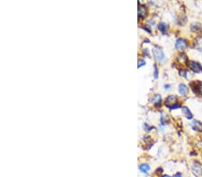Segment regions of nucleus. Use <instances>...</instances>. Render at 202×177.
Listing matches in <instances>:
<instances>
[{
	"label": "nucleus",
	"mask_w": 202,
	"mask_h": 177,
	"mask_svg": "<svg viewBox=\"0 0 202 177\" xmlns=\"http://www.w3.org/2000/svg\"><path fill=\"white\" fill-rule=\"evenodd\" d=\"M177 61L181 64V65H189V58L188 56L186 55V54L184 53H180L177 56Z\"/></svg>",
	"instance_id": "obj_7"
},
{
	"label": "nucleus",
	"mask_w": 202,
	"mask_h": 177,
	"mask_svg": "<svg viewBox=\"0 0 202 177\" xmlns=\"http://www.w3.org/2000/svg\"><path fill=\"white\" fill-rule=\"evenodd\" d=\"M190 87L193 92L197 95L202 96V82H194L190 83Z\"/></svg>",
	"instance_id": "obj_4"
},
{
	"label": "nucleus",
	"mask_w": 202,
	"mask_h": 177,
	"mask_svg": "<svg viewBox=\"0 0 202 177\" xmlns=\"http://www.w3.org/2000/svg\"><path fill=\"white\" fill-rule=\"evenodd\" d=\"M161 102H162V98H161V96L159 94H155L152 98V103H153V105H155V106H160Z\"/></svg>",
	"instance_id": "obj_10"
},
{
	"label": "nucleus",
	"mask_w": 202,
	"mask_h": 177,
	"mask_svg": "<svg viewBox=\"0 0 202 177\" xmlns=\"http://www.w3.org/2000/svg\"><path fill=\"white\" fill-rule=\"evenodd\" d=\"M168 28H169V25H168L166 22H160L159 25H158V29H159V31H160L162 33H164V34L167 32Z\"/></svg>",
	"instance_id": "obj_13"
},
{
	"label": "nucleus",
	"mask_w": 202,
	"mask_h": 177,
	"mask_svg": "<svg viewBox=\"0 0 202 177\" xmlns=\"http://www.w3.org/2000/svg\"><path fill=\"white\" fill-rule=\"evenodd\" d=\"M165 106L170 109H177L182 107V105L178 103V98L174 95H170L165 99Z\"/></svg>",
	"instance_id": "obj_1"
},
{
	"label": "nucleus",
	"mask_w": 202,
	"mask_h": 177,
	"mask_svg": "<svg viewBox=\"0 0 202 177\" xmlns=\"http://www.w3.org/2000/svg\"><path fill=\"white\" fill-rule=\"evenodd\" d=\"M191 170H192L193 175L196 177L202 176V164L199 161H193Z\"/></svg>",
	"instance_id": "obj_3"
},
{
	"label": "nucleus",
	"mask_w": 202,
	"mask_h": 177,
	"mask_svg": "<svg viewBox=\"0 0 202 177\" xmlns=\"http://www.w3.org/2000/svg\"><path fill=\"white\" fill-rule=\"evenodd\" d=\"M188 47V41L186 39H184L183 38H180L176 40V43H175V48L178 49V50H184L186 49Z\"/></svg>",
	"instance_id": "obj_5"
},
{
	"label": "nucleus",
	"mask_w": 202,
	"mask_h": 177,
	"mask_svg": "<svg viewBox=\"0 0 202 177\" xmlns=\"http://www.w3.org/2000/svg\"><path fill=\"white\" fill-rule=\"evenodd\" d=\"M169 87H170V85H165V89H169V88H170Z\"/></svg>",
	"instance_id": "obj_19"
},
{
	"label": "nucleus",
	"mask_w": 202,
	"mask_h": 177,
	"mask_svg": "<svg viewBox=\"0 0 202 177\" xmlns=\"http://www.w3.org/2000/svg\"><path fill=\"white\" fill-rule=\"evenodd\" d=\"M173 177H183V175H182L181 173H176V174L173 175Z\"/></svg>",
	"instance_id": "obj_18"
},
{
	"label": "nucleus",
	"mask_w": 202,
	"mask_h": 177,
	"mask_svg": "<svg viewBox=\"0 0 202 177\" xmlns=\"http://www.w3.org/2000/svg\"><path fill=\"white\" fill-rule=\"evenodd\" d=\"M139 170H140L142 173L147 174V172L150 170V166H149L148 164H142V165H139Z\"/></svg>",
	"instance_id": "obj_15"
},
{
	"label": "nucleus",
	"mask_w": 202,
	"mask_h": 177,
	"mask_svg": "<svg viewBox=\"0 0 202 177\" xmlns=\"http://www.w3.org/2000/svg\"><path fill=\"white\" fill-rule=\"evenodd\" d=\"M190 30H191V32H199L202 31L201 24H200V22H194L193 24H191Z\"/></svg>",
	"instance_id": "obj_12"
},
{
	"label": "nucleus",
	"mask_w": 202,
	"mask_h": 177,
	"mask_svg": "<svg viewBox=\"0 0 202 177\" xmlns=\"http://www.w3.org/2000/svg\"><path fill=\"white\" fill-rule=\"evenodd\" d=\"M183 115L187 119H192L193 115H192V113L190 112V110L188 107H186V106L183 107Z\"/></svg>",
	"instance_id": "obj_14"
},
{
	"label": "nucleus",
	"mask_w": 202,
	"mask_h": 177,
	"mask_svg": "<svg viewBox=\"0 0 202 177\" xmlns=\"http://www.w3.org/2000/svg\"><path fill=\"white\" fill-rule=\"evenodd\" d=\"M191 127L194 131H197V132H202V123L198 121V120H194L192 121L191 123Z\"/></svg>",
	"instance_id": "obj_9"
},
{
	"label": "nucleus",
	"mask_w": 202,
	"mask_h": 177,
	"mask_svg": "<svg viewBox=\"0 0 202 177\" xmlns=\"http://www.w3.org/2000/svg\"><path fill=\"white\" fill-rule=\"evenodd\" d=\"M153 55L156 61L158 62H163L165 60V54L164 51L162 50V48L158 46H155L153 48Z\"/></svg>",
	"instance_id": "obj_2"
},
{
	"label": "nucleus",
	"mask_w": 202,
	"mask_h": 177,
	"mask_svg": "<svg viewBox=\"0 0 202 177\" xmlns=\"http://www.w3.org/2000/svg\"><path fill=\"white\" fill-rule=\"evenodd\" d=\"M162 177H171V176H169V175H163Z\"/></svg>",
	"instance_id": "obj_20"
},
{
	"label": "nucleus",
	"mask_w": 202,
	"mask_h": 177,
	"mask_svg": "<svg viewBox=\"0 0 202 177\" xmlns=\"http://www.w3.org/2000/svg\"><path fill=\"white\" fill-rule=\"evenodd\" d=\"M138 68H140V67H142V66H144V65H146V61L145 60H143V59H139L138 60Z\"/></svg>",
	"instance_id": "obj_16"
},
{
	"label": "nucleus",
	"mask_w": 202,
	"mask_h": 177,
	"mask_svg": "<svg viewBox=\"0 0 202 177\" xmlns=\"http://www.w3.org/2000/svg\"><path fill=\"white\" fill-rule=\"evenodd\" d=\"M179 93L183 96H186L189 93V88L187 85H185L184 83H181L179 85Z\"/></svg>",
	"instance_id": "obj_11"
},
{
	"label": "nucleus",
	"mask_w": 202,
	"mask_h": 177,
	"mask_svg": "<svg viewBox=\"0 0 202 177\" xmlns=\"http://www.w3.org/2000/svg\"><path fill=\"white\" fill-rule=\"evenodd\" d=\"M147 15V9L145 5L138 4V16L139 18H145Z\"/></svg>",
	"instance_id": "obj_8"
},
{
	"label": "nucleus",
	"mask_w": 202,
	"mask_h": 177,
	"mask_svg": "<svg viewBox=\"0 0 202 177\" xmlns=\"http://www.w3.org/2000/svg\"><path fill=\"white\" fill-rule=\"evenodd\" d=\"M154 69H155V78L157 79V77H158V69H157L156 65L154 66Z\"/></svg>",
	"instance_id": "obj_17"
},
{
	"label": "nucleus",
	"mask_w": 202,
	"mask_h": 177,
	"mask_svg": "<svg viewBox=\"0 0 202 177\" xmlns=\"http://www.w3.org/2000/svg\"><path fill=\"white\" fill-rule=\"evenodd\" d=\"M189 66L192 71L196 72V73L202 72V65L196 61H190L189 62Z\"/></svg>",
	"instance_id": "obj_6"
}]
</instances>
